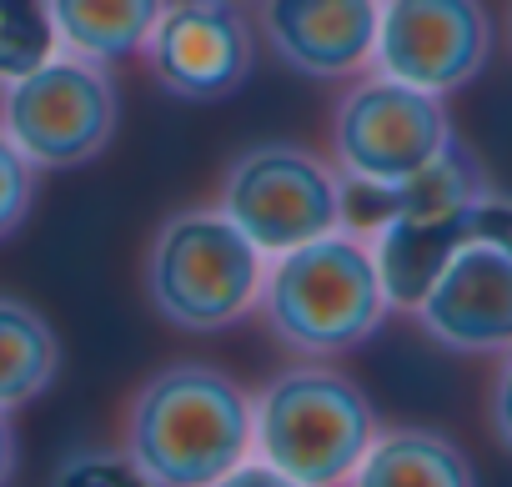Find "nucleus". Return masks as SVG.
<instances>
[{
	"label": "nucleus",
	"instance_id": "obj_1",
	"mask_svg": "<svg viewBox=\"0 0 512 487\" xmlns=\"http://www.w3.org/2000/svg\"><path fill=\"white\" fill-rule=\"evenodd\" d=\"M121 447L156 487H211L256 452L251 397L221 367H161L131 392Z\"/></svg>",
	"mask_w": 512,
	"mask_h": 487
},
{
	"label": "nucleus",
	"instance_id": "obj_2",
	"mask_svg": "<svg viewBox=\"0 0 512 487\" xmlns=\"http://www.w3.org/2000/svg\"><path fill=\"white\" fill-rule=\"evenodd\" d=\"M256 302H262L267 332L302 357L352 352L382 327L392 307L372 241L347 226L277 252Z\"/></svg>",
	"mask_w": 512,
	"mask_h": 487
},
{
	"label": "nucleus",
	"instance_id": "obj_3",
	"mask_svg": "<svg viewBox=\"0 0 512 487\" xmlns=\"http://www.w3.org/2000/svg\"><path fill=\"white\" fill-rule=\"evenodd\" d=\"M267 277V252L216 206L166 216L146 247V302L181 332H221L241 322Z\"/></svg>",
	"mask_w": 512,
	"mask_h": 487
},
{
	"label": "nucleus",
	"instance_id": "obj_4",
	"mask_svg": "<svg viewBox=\"0 0 512 487\" xmlns=\"http://www.w3.org/2000/svg\"><path fill=\"white\" fill-rule=\"evenodd\" d=\"M256 457L302 487H342L377 437L367 392L332 367H287L251 402Z\"/></svg>",
	"mask_w": 512,
	"mask_h": 487
},
{
	"label": "nucleus",
	"instance_id": "obj_5",
	"mask_svg": "<svg viewBox=\"0 0 512 487\" xmlns=\"http://www.w3.org/2000/svg\"><path fill=\"white\" fill-rule=\"evenodd\" d=\"M121 126V91L101 61L56 51L46 66L6 81L0 131L36 171H71L96 161Z\"/></svg>",
	"mask_w": 512,
	"mask_h": 487
},
{
	"label": "nucleus",
	"instance_id": "obj_6",
	"mask_svg": "<svg viewBox=\"0 0 512 487\" xmlns=\"http://www.w3.org/2000/svg\"><path fill=\"white\" fill-rule=\"evenodd\" d=\"M216 211L277 257L342 226V176L307 146L256 141L221 171Z\"/></svg>",
	"mask_w": 512,
	"mask_h": 487
},
{
	"label": "nucleus",
	"instance_id": "obj_7",
	"mask_svg": "<svg viewBox=\"0 0 512 487\" xmlns=\"http://www.w3.org/2000/svg\"><path fill=\"white\" fill-rule=\"evenodd\" d=\"M452 116L442 96L407 86L397 76H362L332 106V161L342 181L357 186H402L432 166L452 141Z\"/></svg>",
	"mask_w": 512,
	"mask_h": 487
},
{
	"label": "nucleus",
	"instance_id": "obj_8",
	"mask_svg": "<svg viewBox=\"0 0 512 487\" xmlns=\"http://www.w3.org/2000/svg\"><path fill=\"white\" fill-rule=\"evenodd\" d=\"M492 56V16L482 0H382L372 66L432 96H452L482 76Z\"/></svg>",
	"mask_w": 512,
	"mask_h": 487
},
{
	"label": "nucleus",
	"instance_id": "obj_9",
	"mask_svg": "<svg viewBox=\"0 0 512 487\" xmlns=\"http://www.w3.org/2000/svg\"><path fill=\"white\" fill-rule=\"evenodd\" d=\"M141 56L166 96L226 101L251 76L256 46L241 0H166Z\"/></svg>",
	"mask_w": 512,
	"mask_h": 487
},
{
	"label": "nucleus",
	"instance_id": "obj_10",
	"mask_svg": "<svg viewBox=\"0 0 512 487\" xmlns=\"http://www.w3.org/2000/svg\"><path fill=\"white\" fill-rule=\"evenodd\" d=\"M412 317L457 357H502L512 347V257L482 241H462Z\"/></svg>",
	"mask_w": 512,
	"mask_h": 487
},
{
	"label": "nucleus",
	"instance_id": "obj_11",
	"mask_svg": "<svg viewBox=\"0 0 512 487\" xmlns=\"http://www.w3.org/2000/svg\"><path fill=\"white\" fill-rule=\"evenodd\" d=\"M377 6L382 0H262L256 26L287 71L337 81L372 66Z\"/></svg>",
	"mask_w": 512,
	"mask_h": 487
},
{
	"label": "nucleus",
	"instance_id": "obj_12",
	"mask_svg": "<svg viewBox=\"0 0 512 487\" xmlns=\"http://www.w3.org/2000/svg\"><path fill=\"white\" fill-rule=\"evenodd\" d=\"M462 241H467V206L462 211H392L372 231V257H377L387 302L412 312Z\"/></svg>",
	"mask_w": 512,
	"mask_h": 487
},
{
	"label": "nucleus",
	"instance_id": "obj_13",
	"mask_svg": "<svg viewBox=\"0 0 512 487\" xmlns=\"http://www.w3.org/2000/svg\"><path fill=\"white\" fill-rule=\"evenodd\" d=\"M347 487H477L472 457L437 427H387L372 437Z\"/></svg>",
	"mask_w": 512,
	"mask_h": 487
},
{
	"label": "nucleus",
	"instance_id": "obj_14",
	"mask_svg": "<svg viewBox=\"0 0 512 487\" xmlns=\"http://www.w3.org/2000/svg\"><path fill=\"white\" fill-rule=\"evenodd\" d=\"M166 0H46L61 51L86 61H126L141 56Z\"/></svg>",
	"mask_w": 512,
	"mask_h": 487
},
{
	"label": "nucleus",
	"instance_id": "obj_15",
	"mask_svg": "<svg viewBox=\"0 0 512 487\" xmlns=\"http://www.w3.org/2000/svg\"><path fill=\"white\" fill-rule=\"evenodd\" d=\"M61 372V342L51 322L16 297H0V412L26 407Z\"/></svg>",
	"mask_w": 512,
	"mask_h": 487
},
{
	"label": "nucleus",
	"instance_id": "obj_16",
	"mask_svg": "<svg viewBox=\"0 0 512 487\" xmlns=\"http://www.w3.org/2000/svg\"><path fill=\"white\" fill-rule=\"evenodd\" d=\"M61 51L46 0H0V86L21 81Z\"/></svg>",
	"mask_w": 512,
	"mask_h": 487
},
{
	"label": "nucleus",
	"instance_id": "obj_17",
	"mask_svg": "<svg viewBox=\"0 0 512 487\" xmlns=\"http://www.w3.org/2000/svg\"><path fill=\"white\" fill-rule=\"evenodd\" d=\"M51 487H156L126 447H76L56 462Z\"/></svg>",
	"mask_w": 512,
	"mask_h": 487
},
{
	"label": "nucleus",
	"instance_id": "obj_18",
	"mask_svg": "<svg viewBox=\"0 0 512 487\" xmlns=\"http://www.w3.org/2000/svg\"><path fill=\"white\" fill-rule=\"evenodd\" d=\"M36 206V166L16 151V141L0 131V241L16 236Z\"/></svg>",
	"mask_w": 512,
	"mask_h": 487
},
{
	"label": "nucleus",
	"instance_id": "obj_19",
	"mask_svg": "<svg viewBox=\"0 0 512 487\" xmlns=\"http://www.w3.org/2000/svg\"><path fill=\"white\" fill-rule=\"evenodd\" d=\"M467 241H482V247H497L512 257V191L487 186L467 206Z\"/></svg>",
	"mask_w": 512,
	"mask_h": 487
},
{
	"label": "nucleus",
	"instance_id": "obj_20",
	"mask_svg": "<svg viewBox=\"0 0 512 487\" xmlns=\"http://www.w3.org/2000/svg\"><path fill=\"white\" fill-rule=\"evenodd\" d=\"M487 427L512 452V347L502 352V362L492 372V387H487Z\"/></svg>",
	"mask_w": 512,
	"mask_h": 487
},
{
	"label": "nucleus",
	"instance_id": "obj_21",
	"mask_svg": "<svg viewBox=\"0 0 512 487\" xmlns=\"http://www.w3.org/2000/svg\"><path fill=\"white\" fill-rule=\"evenodd\" d=\"M211 487H302V482H292L287 472H277V467L262 462V457H246V462H236L226 477H216Z\"/></svg>",
	"mask_w": 512,
	"mask_h": 487
},
{
	"label": "nucleus",
	"instance_id": "obj_22",
	"mask_svg": "<svg viewBox=\"0 0 512 487\" xmlns=\"http://www.w3.org/2000/svg\"><path fill=\"white\" fill-rule=\"evenodd\" d=\"M11 472H16V432H11L6 412H0V487L11 482Z\"/></svg>",
	"mask_w": 512,
	"mask_h": 487
},
{
	"label": "nucleus",
	"instance_id": "obj_23",
	"mask_svg": "<svg viewBox=\"0 0 512 487\" xmlns=\"http://www.w3.org/2000/svg\"><path fill=\"white\" fill-rule=\"evenodd\" d=\"M507 41H512V11H507Z\"/></svg>",
	"mask_w": 512,
	"mask_h": 487
}]
</instances>
